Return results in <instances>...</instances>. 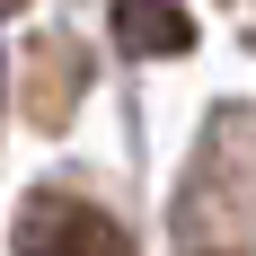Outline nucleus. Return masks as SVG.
<instances>
[{
  "mask_svg": "<svg viewBox=\"0 0 256 256\" xmlns=\"http://www.w3.org/2000/svg\"><path fill=\"white\" fill-rule=\"evenodd\" d=\"M9 256H132V238L106 221L98 204H71V194H26Z\"/></svg>",
  "mask_w": 256,
  "mask_h": 256,
  "instance_id": "1",
  "label": "nucleus"
},
{
  "mask_svg": "<svg viewBox=\"0 0 256 256\" xmlns=\"http://www.w3.org/2000/svg\"><path fill=\"white\" fill-rule=\"evenodd\" d=\"M115 36L132 53H186L194 44V18L186 9H115Z\"/></svg>",
  "mask_w": 256,
  "mask_h": 256,
  "instance_id": "2",
  "label": "nucleus"
}]
</instances>
